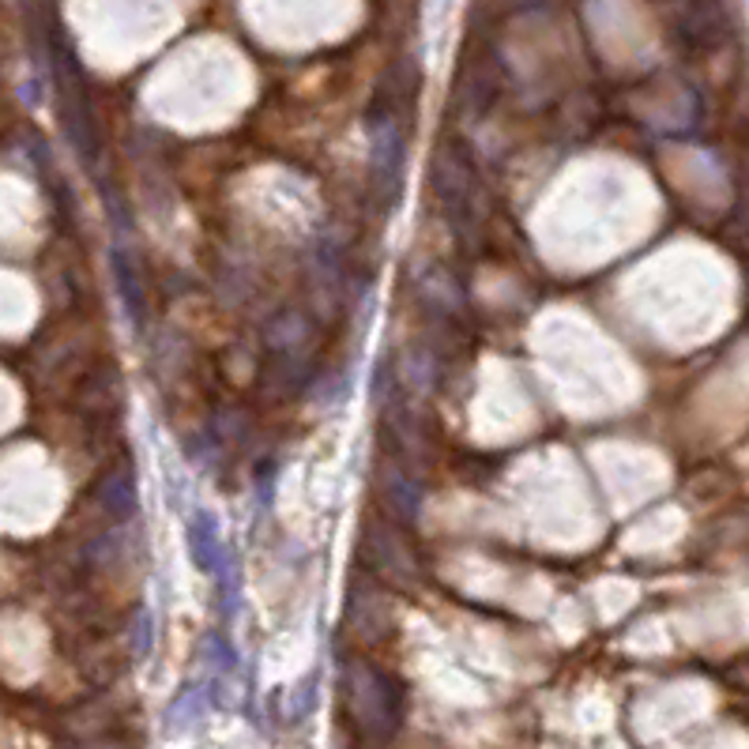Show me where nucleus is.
<instances>
[{"instance_id": "1", "label": "nucleus", "mask_w": 749, "mask_h": 749, "mask_svg": "<svg viewBox=\"0 0 749 749\" xmlns=\"http://www.w3.org/2000/svg\"><path fill=\"white\" fill-rule=\"evenodd\" d=\"M343 708L354 731L369 742H388L403 719V689L388 670L369 659H347L343 667Z\"/></svg>"}, {"instance_id": "2", "label": "nucleus", "mask_w": 749, "mask_h": 749, "mask_svg": "<svg viewBox=\"0 0 749 749\" xmlns=\"http://www.w3.org/2000/svg\"><path fill=\"white\" fill-rule=\"evenodd\" d=\"M189 550H193V561L200 573H208L215 580V588H223L226 595V607H230V595H234V580H230V554H226L223 539H219V524H215L211 512L196 509L189 516Z\"/></svg>"}, {"instance_id": "3", "label": "nucleus", "mask_w": 749, "mask_h": 749, "mask_svg": "<svg viewBox=\"0 0 749 749\" xmlns=\"http://www.w3.org/2000/svg\"><path fill=\"white\" fill-rule=\"evenodd\" d=\"M381 471H384V486H381L384 505H388L403 520H415L418 516V501H422L418 482L407 479L400 467H392V463H388V467H381Z\"/></svg>"}, {"instance_id": "4", "label": "nucleus", "mask_w": 749, "mask_h": 749, "mask_svg": "<svg viewBox=\"0 0 749 749\" xmlns=\"http://www.w3.org/2000/svg\"><path fill=\"white\" fill-rule=\"evenodd\" d=\"M114 275H117V290H121L125 309L132 313V321L140 324L144 317V294H140V279H136V264L125 249H114Z\"/></svg>"}, {"instance_id": "5", "label": "nucleus", "mask_w": 749, "mask_h": 749, "mask_svg": "<svg viewBox=\"0 0 749 749\" xmlns=\"http://www.w3.org/2000/svg\"><path fill=\"white\" fill-rule=\"evenodd\" d=\"M102 509L110 512L114 520H128L136 512V482L128 471H117V475L106 479L102 486Z\"/></svg>"}, {"instance_id": "6", "label": "nucleus", "mask_w": 749, "mask_h": 749, "mask_svg": "<svg viewBox=\"0 0 749 749\" xmlns=\"http://www.w3.org/2000/svg\"><path fill=\"white\" fill-rule=\"evenodd\" d=\"M200 708H204V693H200V689H185V693L177 697L174 708H170V723L181 727V719H185V723H193V719L200 716Z\"/></svg>"}, {"instance_id": "7", "label": "nucleus", "mask_w": 749, "mask_h": 749, "mask_svg": "<svg viewBox=\"0 0 749 749\" xmlns=\"http://www.w3.org/2000/svg\"><path fill=\"white\" fill-rule=\"evenodd\" d=\"M132 648H136V656H140V659L151 652V618H147V614L136 618V625H132Z\"/></svg>"}, {"instance_id": "8", "label": "nucleus", "mask_w": 749, "mask_h": 749, "mask_svg": "<svg viewBox=\"0 0 749 749\" xmlns=\"http://www.w3.org/2000/svg\"><path fill=\"white\" fill-rule=\"evenodd\" d=\"M76 749H121V746L106 742V738H91V742H83V746H76Z\"/></svg>"}]
</instances>
